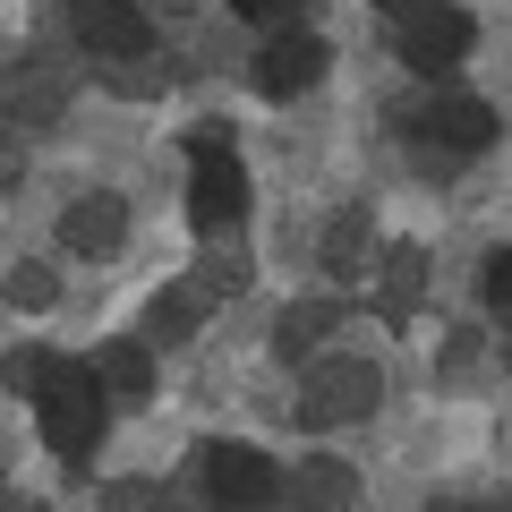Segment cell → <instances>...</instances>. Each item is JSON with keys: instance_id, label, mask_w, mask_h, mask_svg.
<instances>
[{"instance_id": "cell-6", "label": "cell", "mask_w": 512, "mask_h": 512, "mask_svg": "<svg viewBox=\"0 0 512 512\" xmlns=\"http://www.w3.org/2000/svg\"><path fill=\"white\" fill-rule=\"evenodd\" d=\"M274 487H282V470L265 453H248V444H205V495L214 504H265Z\"/></svg>"}, {"instance_id": "cell-4", "label": "cell", "mask_w": 512, "mask_h": 512, "mask_svg": "<svg viewBox=\"0 0 512 512\" xmlns=\"http://www.w3.org/2000/svg\"><path fill=\"white\" fill-rule=\"evenodd\" d=\"M69 35L86 52H103V60H137L154 43V18L137 0H69Z\"/></svg>"}, {"instance_id": "cell-10", "label": "cell", "mask_w": 512, "mask_h": 512, "mask_svg": "<svg viewBox=\"0 0 512 512\" xmlns=\"http://www.w3.org/2000/svg\"><path fill=\"white\" fill-rule=\"evenodd\" d=\"M487 308H495V316H512V248H495V256H487Z\"/></svg>"}, {"instance_id": "cell-3", "label": "cell", "mask_w": 512, "mask_h": 512, "mask_svg": "<svg viewBox=\"0 0 512 512\" xmlns=\"http://www.w3.org/2000/svg\"><path fill=\"white\" fill-rule=\"evenodd\" d=\"M188 214H197L205 231H222V222L248 214V171H239L231 137H197V146H188Z\"/></svg>"}, {"instance_id": "cell-1", "label": "cell", "mask_w": 512, "mask_h": 512, "mask_svg": "<svg viewBox=\"0 0 512 512\" xmlns=\"http://www.w3.org/2000/svg\"><path fill=\"white\" fill-rule=\"evenodd\" d=\"M9 384L35 402L43 444H52L60 461H86L94 444H103V419H111L103 367H77V359H43V350H26V359L9 367Z\"/></svg>"}, {"instance_id": "cell-7", "label": "cell", "mask_w": 512, "mask_h": 512, "mask_svg": "<svg viewBox=\"0 0 512 512\" xmlns=\"http://www.w3.org/2000/svg\"><path fill=\"white\" fill-rule=\"evenodd\" d=\"M410 137H427V146H444V154H478V146H495V111L470 103V94H436V103L410 120Z\"/></svg>"}, {"instance_id": "cell-2", "label": "cell", "mask_w": 512, "mask_h": 512, "mask_svg": "<svg viewBox=\"0 0 512 512\" xmlns=\"http://www.w3.org/2000/svg\"><path fill=\"white\" fill-rule=\"evenodd\" d=\"M393 52H402L419 77H453L461 60H470V18L444 9V0H402V18H393Z\"/></svg>"}, {"instance_id": "cell-5", "label": "cell", "mask_w": 512, "mask_h": 512, "mask_svg": "<svg viewBox=\"0 0 512 512\" xmlns=\"http://www.w3.org/2000/svg\"><path fill=\"white\" fill-rule=\"evenodd\" d=\"M248 77H256V94H274V103H291V94H308L316 77H325V43H316V35H291V26H274Z\"/></svg>"}, {"instance_id": "cell-8", "label": "cell", "mask_w": 512, "mask_h": 512, "mask_svg": "<svg viewBox=\"0 0 512 512\" xmlns=\"http://www.w3.org/2000/svg\"><path fill=\"white\" fill-rule=\"evenodd\" d=\"M146 384H154L146 350H103V393H120V402H146Z\"/></svg>"}, {"instance_id": "cell-9", "label": "cell", "mask_w": 512, "mask_h": 512, "mask_svg": "<svg viewBox=\"0 0 512 512\" xmlns=\"http://www.w3.org/2000/svg\"><path fill=\"white\" fill-rule=\"evenodd\" d=\"M231 9H239L248 26H265V35H274V26H291L299 9H308V0H231Z\"/></svg>"}]
</instances>
